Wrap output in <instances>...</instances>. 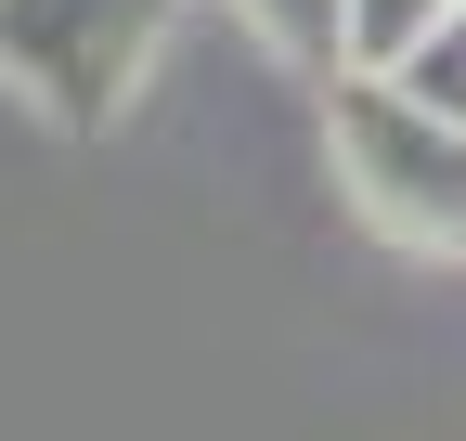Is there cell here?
I'll return each mask as SVG.
<instances>
[{"label":"cell","mask_w":466,"mask_h":441,"mask_svg":"<svg viewBox=\"0 0 466 441\" xmlns=\"http://www.w3.org/2000/svg\"><path fill=\"white\" fill-rule=\"evenodd\" d=\"M168 52V0H0V78L52 130H116Z\"/></svg>","instance_id":"7a4b0ae2"},{"label":"cell","mask_w":466,"mask_h":441,"mask_svg":"<svg viewBox=\"0 0 466 441\" xmlns=\"http://www.w3.org/2000/svg\"><path fill=\"white\" fill-rule=\"evenodd\" d=\"M401 91H415V104H441V118H466V0H453V14L415 39V52H401V66H389Z\"/></svg>","instance_id":"277c9868"},{"label":"cell","mask_w":466,"mask_h":441,"mask_svg":"<svg viewBox=\"0 0 466 441\" xmlns=\"http://www.w3.org/2000/svg\"><path fill=\"white\" fill-rule=\"evenodd\" d=\"M441 14H453V0H350V52H363V66H401Z\"/></svg>","instance_id":"5b68a950"},{"label":"cell","mask_w":466,"mask_h":441,"mask_svg":"<svg viewBox=\"0 0 466 441\" xmlns=\"http://www.w3.org/2000/svg\"><path fill=\"white\" fill-rule=\"evenodd\" d=\"M324 156L389 247L466 272V118L415 104L389 66H350V78H324Z\"/></svg>","instance_id":"6da1fadb"},{"label":"cell","mask_w":466,"mask_h":441,"mask_svg":"<svg viewBox=\"0 0 466 441\" xmlns=\"http://www.w3.org/2000/svg\"><path fill=\"white\" fill-rule=\"evenodd\" d=\"M233 26H247L272 66H299V78H350L363 52H350V0H233Z\"/></svg>","instance_id":"3957f363"}]
</instances>
